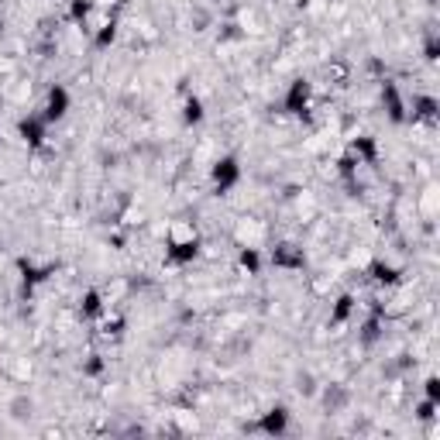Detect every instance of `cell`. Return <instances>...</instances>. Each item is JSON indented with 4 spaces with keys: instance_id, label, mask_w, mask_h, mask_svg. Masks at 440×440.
<instances>
[{
    "instance_id": "cell-1",
    "label": "cell",
    "mask_w": 440,
    "mask_h": 440,
    "mask_svg": "<svg viewBox=\"0 0 440 440\" xmlns=\"http://www.w3.org/2000/svg\"><path fill=\"white\" fill-rule=\"evenodd\" d=\"M93 3H97V7H104V10H111V7H118L120 0H93Z\"/></svg>"
}]
</instances>
